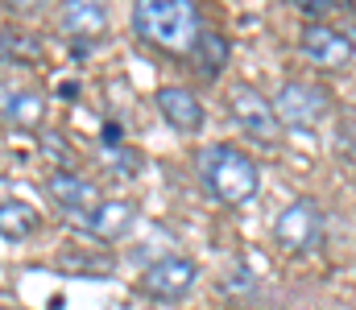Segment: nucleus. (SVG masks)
<instances>
[{
	"label": "nucleus",
	"instance_id": "nucleus-1",
	"mask_svg": "<svg viewBox=\"0 0 356 310\" xmlns=\"http://www.w3.org/2000/svg\"><path fill=\"white\" fill-rule=\"evenodd\" d=\"M133 33L141 42H149L154 50L166 54H186L195 50L199 33H203V17L195 0H133Z\"/></svg>",
	"mask_w": 356,
	"mask_h": 310
},
{
	"label": "nucleus",
	"instance_id": "nucleus-12",
	"mask_svg": "<svg viewBox=\"0 0 356 310\" xmlns=\"http://www.w3.org/2000/svg\"><path fill=\"white\" fill-rule=\"evenodd\" d=\"M228 54H232L228 37H224V33L203 29V33H199V42H195V50H191V62L199 67V75H203V79H220V75H224V67H228Z\"/></svg>",
	"mask_w": 356,
	"mask_h": 310
},
{
	"label": "nucleus",
	"instance_id": "nucleus-4",
	"mask_svg": "<svg viewBox=\"0 0 356 310\" xmlns=\"http://www.w3.org/2000/svg\"><path fill=\"white\" fill-rule=\"evenodd\" d=\"M228 112H232V120H236L253 141H261V145H273V141L282 137V116H277V107H273L257 87H249V83H241V87L228 92Z\"/></svg>",
	"mask_w": 356,
	"mask_h": 310
},
{
	"label": "nucleus",
	"instance_id": "nucleus-13",
	"mask_svg": "<svg viewBox=\"0 0 356 310\" xmlns=\"http://www.w3.org/2000/svg\"><path fill=\"white\" fill-rule=\"evenodd\" d=\"M42 107H46L42 96L4 87V124H13V128H38L42 124Z\"/></svg>",
	"mask_w": 356,
	"mask_h": 310
},
{
	"label": "nucleus",
	"instance_id": "nucleus-10",
	"mask_svg": "<svg viewBox=\"0 0 356 310\" xmlns=\"http://www.w3.org/2000/svg\"><path fill=\"white\" fill-rule=\"evenodd\" d=\"M137 223V207L129 203V199H112V203H99L91 215L79 219V227L88 232L91 240H104V244H112V240H120V236H129V227Z\"/></svg>",
	"mask_w": 356,
	"mask_h": 310
},
{
	"label": "nucleus",
	"instance_id": "nucleus-3",
	"mask_svg": "<svg viewBox=\"0 0 356 310\" xmlns=\"http://www.w3.org/2000/svg\"><path fill=\"white\" fill-rule=\"evenodd\" d=\"M323 236H327V219H323V207L315 203V199H294V203L273 219V240L290 257L315 252L323 244Z\"/></svg>",
	"mask_w": 356,
	"mask_h": 310
},
{
	"label": "nucleus",
	"instance_id": "nucleus-16",
	"mask_svg": "<svg viewBox=\"0 0 356 310\" xmlns=\"http://www.w3.org/2000/svg\"><path fill=\"white\" fill-rule=\"evenodd\" d=\"M290 4H294L298 12H307V17L315 21V17H323V12H332V8H348L353 0H290Z\"/></svg>",
	"mask_w": 356,
	"mask_h": 310
},
{
	"label": "nucleus",
	"instance_id": "nucleus-9",
	"mask_svg": "<svg viewBox=\"0 0 356 310\" xmlns=\"http://www.w3.org/2000/svg\"><path fill=\"white\" fill-rule=\"evenodd\" d=\"M58 25L67 37H83V42H95L104 29H108V0H63L58 8Z\"/></svg>",
	"mask_w": 356,
	"mask_h": 310
},
{
	"label": "nucleus",
	"instance_id": "nucleus-11",
	"mask_svg": "<svg viewBox=\"0 0 356 310\" xmlns=\"http://www.w3.org/2000/svg\"><path fill=\"white\" fill-rule=\"evenodd\" d=\"M158 112L166 116V124L178 132H199L203 128V103L186 87H162L158 92Z\"/></svg>",
	"mask_w": 356,
	"mask_h": 310
},
{
	"label": "nucleus",
	"instance_id": "nucleus-5",
	"mask_svg": "<svg viewBox=\"0 0 356 310\" xmlns=\"http://www.w3.org/2000/svg\"><path fill=\"white\" fill-rule=\"evenodd\" d=\"M195 282H199V265L191 257H162L141 273L137 290L154 302H182Z\"/></svg>",
	"mask_w": 356,
	"mask_h": 310
},
{
	"label": "nucleus",
	"instance_id": "nucleus-19",
	"mask_svg": "<svg viewBox=\"0 0 356 310\" xmlns=\"http://www.w3.org/2000/svg\"><path fill=\"white\" fill-rule=\"evenodd\" d=\"M8 310H17V307H8Z\"/></svg>",
	"mask_w": 356,
	"mask_h": 310
},
{
	"label": "nucleus",
	"instance_id": "nucleus-15",
	"mask_svg": "<svg viewBox=\"0 0 356 310\" xmlns=\"http://www.w3.org/2000/svg\"><path fill=\"white\" fill-rule=\"evenodd\" d=\"M42 58V46L33 37H21L13 29H4V62H38Z\"/></svg>",
	"mask_w": 356,
	"mask_h": 310
},
{
	"label": "nucleus",
	"instance_id": "nucleus-18",
	"mask_svg": "<svg viewBox=\"0 0 356 310\" xmlns=\"http://www.w3.org/2000/svg\"><path fill=\"white\" fill-rule=\"evenodd\" d=\"M104 141H108V145H120V124H116V120H108V128H104Z\"/></svg>",
	"mask_w": 356,
	"mask_h": 310
},
{
	"label": "nucleus",
	"instance_id": "nucleus-2",
	"mask_svg": "<svg viewBox=\"0 0 356 310\" xmlns=\"http://www.w3.org/2000/svg\"><path fill=\"white\" fill-rule=\"evenodd\" d=\"M195 174L203 182V191L224 207H241L249 203L261 187V170L257 162L236 149V145H207L195 153Z\"/></svg>",
	"mask_w": 356,
	"mask_h": 310
},
{
	"label": "nucleus",
	"instance_id": "nucleus-7",
	"mask_svg": "<svg viewBox=\"0 0 356 310\" xmlns=\"http://www.w3.org/2000/svg\"><path fill=\"white\" fill-rule=\"evenodd\" d=\"M298 50L315 62V67H327V71H336V67H348L356 54V42L348 33H340V29H332V25H319V21H311V25H302V33H298Z\"/></svg>",
	"mask_w": 356,
	"mask_h": 310
},
{
	"label": "nucleus",
	"instance_id": "nucleus-17",
	"mask_svg": "<svg viewBox=\"0 0 356 310\" xmlns=\"http://www.w3.org/2000/svg\"><path fill=\"white\" fill-rule=\"evenodd\" d=\"M4 4H8L13 12H33V8H42L46 0H4Z\"/></svg>",
	"mask_w": 356,
	"mask_h": 310
},
{
	"label": "nucleus",
	"instance_id": "nucleus-14",
	"mask_svg": "<svg viewBox=\"0 0 356 310\" xmlns=\"http://www.w3.org/2000/svg\"><path fill=\"white\" fill-rule=\"evenodd\" d=\"M38 211L29 203H21V199H4L0 203V232H4V240H25V236H33L38 232Z\"/></svg>",
	"mask_w": 356,
	"mask_h": 310
},
{
	"label": "nucleus",
	"instance_id": "nucleus-8",
	"mask_svg": "<svg viewBox=\"0 0 356 310\" xmlns=\"http://www.w3.org/2000/svg\"><path fill=\"white\" fill-rule=\"evenodd\" d=\"M46 191H50V199L63 207V211H71V215H79V219L91 215L95 207L104 203L99 191L91 187L88 178H79L75 170H54V174L46 178Z\"/></svg>",
	"mask_w": 356,
	"mask_h": 310
},
{
	"label": "nucleus",
	"instance_id": "nucleus-6",
	"mask_svg": "<svg viewBox=\"0 0 356 310\" xmlns=\"http://www.w3.org/2000/svg\"><path fill=\"white\" fill-rule=\"evenodd\" d=\"M273 107H277L282 124H290V128H315L332 112V96H327V87H315V83H282Z\"/></svg>",
	"mask_w": 356,
	"mask_h": 310
}]
</instances>
